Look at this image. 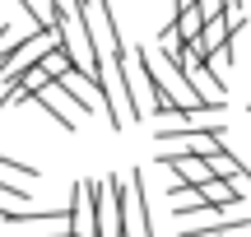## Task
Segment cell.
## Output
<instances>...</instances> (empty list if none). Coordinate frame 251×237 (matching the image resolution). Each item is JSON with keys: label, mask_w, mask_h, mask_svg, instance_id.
Returning a JSON list of instances; mask_svg holds the SVG:
<instances>
[{"label": "cell", "mask_w": 251, "mask_h": 237, "mask_svg": "<svg viewBox=\"0 0 251 237\" xmlns=\"http://www.w3.org/2000/svg\"><path fill=\"white\" fill-rule=\"evenodd\" d=\"M196 9H200V19H219L224 14V0H196Z\"/></svg>", "instance_id": "7c38bea8"}, {"label": "cell", "mask_w": 251, "mask_h": 237, "mask_svg": "<svg viewBox=\"0 0 251 237\" xmlns=\"http://www.w3.org/2000/svg\"><path fill=\"white\" fill-rule=\"evenodd\" d=\"M0 177H9V182H37V167L33 163H19V158H9V154H0Z\"/></svg>", "instance_id": "9c48e42d"}, {"label": "cell", "mask_w": 251, "mask_h": 237, "mask_svg": "<svg viewBox=\"0 0 251 237\" xmlns=\"http://www.w3.org/2000/svg\"><path fill=\"white\" fill-rule=\"evenodd\" d=\"M205 163H209V172H214V177H224V182H233V186H251V167H247V163H242V158H237L228 144L219 149V154H209Z\"/></svg>", "instance_id": "52a82bcc"}, {"label": "cell", "mask_w": 251, "mask_h": 237, "mask_svg": "<svg viewBox=\"0 0 251 237\" xmlns=\"http://www.w3.org/2000/svg\"><path fill=\"white\" fill-rule=\"evenodd\" d=\"M158 163L172 167L177 182H191V186H200L205 177H214V172H209V163L200 154H191V149H158Z\"/></svg>", "instance_id": "277c9868"}, {"label": "cell", "mask_w": 251, "mask_h": 237, "mask_svg": "<svg viewBox=\"0 0 251 237\" xmlns=\"http://www.w3.org/2000/svg\"><path fill=\"white\" fill-rule=\"evenodd\" d=\"M233 51H237L233 37H228L224 47H214V51H209V65H214V74H228V70H233Z\"/></svg>", "instance_id": "30bf717a"}, {"label": "cell", "mask_w": 251, "mask_h": 237, "mask_svg": "<svg viewBox=\"0 0 251 237\" xmlns=\"http://www.w3.org/2000/svg\"><path fill=\"white\" fill-rule=\"evenodd\" d=\"M224 24L233 28V33L247 24V0H224Z\"/></svg>", "instance_id": "8fae6325"}, {"label": "cell", "mask_w": 251, "mask_h": 237, "mask_svg": "<svg viewBox=\"0 0 251 237\" xmlns=\"http://www.w3.org/2000/svg\"><path fill=\"white\" fill-rule=\"evenodd\" d=\"M79 19H84V28H89V42H93V51H98L102 65H107L117 51H126V37H121V28H117V9H112V0H84Z\"/></svg>", "instance_id": "6da1fadb"}, {"label": "cell", "mask_w": 251, "mask_h": 237, "mask_svg": "<svg viewBox=\"0 0 251 237\" xmlns=\"http://www.w3.org/2000/svg\"><path fill=\"white\" fill-rule=\"evenodd\" d=\"M126 186H130V223H135V233H140V237H153V223H149V191H144V172H140V167H130Z\"/></svg>", "instance_id": "5b68a950"}, {"label": "cell", "mask_w": 251, "mask_h": 237, "mask_svg": "<svg viewBox=\"0 0 251 237\" xmlns=\"http://www.w3.org/2000/svg\"><path fill=\"white\" fill-rule=\"evenodd\" d=\"M200 200L237 214V210H242V200H247V191H242V186H233V182H224V177H205V182H200Z\"/></svg>", "instance_id": "8992f818"}, {"label": "cell", "mask_w": 251, "mask_h": 237, "mask_svg": "<svg viewBox=\"0 0 251 237\" xmlns=\"http://www.w3.org/2000/svg\"><path fill=\"white\" fill-rule=\"evenodd\" d=\"M33 102H37V107H42L61 130H70V135L79 130V117H75L79 107H75V98L61 89V84H47V89H37V93H33Z\"/></svg>", "instance_id": "3957f363"}, {"label": "cell", "mask_w": 251, "mask_h": 237, "mask_svg": "<svg viewBox=\"0 0 251 237\" xmlns=\"http://www.w3.org/2000/svg\"><path fill=\"white\" fill-rule=\"evenodd\" d=\"M65 219H70V237H98V182H75Z\"/></svg>", "instance_id": "7a4b0ae2"}, {"label": "cell", "mask_w": 251, "mask_h": 237, "mask_svg": "<svg viewBox=\"0 0 251 237\" xmlns=\"http://www.w3.org/2000/svg\"><path fill=\"white\" fill-rule=\"evenodd\" d=\"M19 5L28 9V19H33V28H56V24H61V9H56L51 0H19Z\"/></svg>", "instance_id": "ba28073f"}]
</instances>
